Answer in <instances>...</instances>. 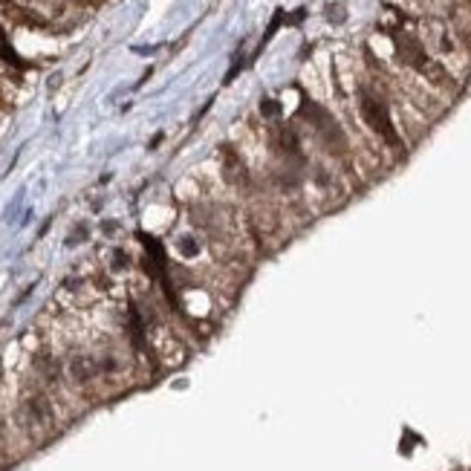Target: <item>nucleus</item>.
Segmentation results:
<instances>
[{
  "label": "nucleus",
  "instance_id": "nucleus-1",
  "mask_svg": "<svg viewBox=\"0 0 471 471\" xmlns=\"http://www.w3.org/2000/svg\"><path fill=\"white\" fill-rule=\"evenodd\" d=\"M362 116H364V122H367L387 145H396V148H399V136H396V131H394L391 113H387L385 102H379L376 95H370V93H362Z\"/></svg>",
  "mask_w": 471,
  "mask_h": 471
},
{
  "label": "nucleus",
  "instance_id": "nucleus-2",
  "mask_svg": "<svg viewBox=\"0 0 471 471\" xmlns=\"http://www.w3.org/2000/svg\"><path fill=\"white\" fill-rule=\"evenodd\" d=\"M21 419H24L26 431H50L55 422V411L44 394H29L21 402Z\"/></svg>",
  "mask_w": 471,
  "mask_h": 471
},
{
  "label": "nucleus",
  "instance_id": "nucleus-3",
  "mask_svg": "<svg viewBox=\"0 0 471 471\" xmlns=\"http://www.w3.org/2000/svg\"><path fill=\"white\" fill-rule=\"evenodd\" d=\"M396 50H399V58L405 64H411L416 70H428V55H425V46H422L414 35H396Z\"/></svg>",
  "mask_w": 471,
  "mask_h": 471
},
{
  "label": "nucleus",
  "instance_id": "nucleus-4",
  "mask_svg": "<svg viewBox=\"0 0 471 471\" xmlns=\"http://www.w3.org/2000/svg\"><path fill=\"white\" fill-rule=\"evenodd\" d=\"M261 113L266 119H278L281 116V104L275 102V99H264V104H261Z\"/></svg>",
  "mask_w": 471,
  "mask_h": 471
},
{
  "label": "nucleus",
  "instance_id": "nucleus-5",
  "mask_svg": "<svg viewBox=\"0 0 471 471\" xmlns=\"http://www.w3.org/2000/svg\"><path fill=\"white\" fill-rule=\"evenodd\" d=\"M0 58H6V61H12V64H21L18 61V55L12 53V46L6 44V38H3V32H0Z\"/></svg>",
  "mask_w": 471,
  "mask_h": 471
},
{
  "label": "nucleus",
  "instance_id": "nucleus-6",
  "mask_svg": "<svg viewBox=\"0 0 471 471\" xmlns=\"http://www.w3.org/2000/svg\"><path fill=\"white\" fill-rule=\"evenodd\" d=\"M0 436H3V422H0Z\"/></svg>",
  "mask_w": 471,
  "mask_h": 471
}]
</instances>
